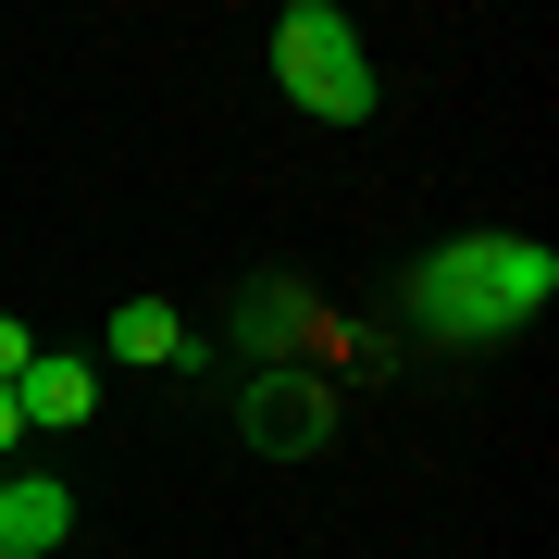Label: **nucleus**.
<instances>
[{
    "label": "nucleus",
    "mask_w": 559,
    "mask_h": 559,
    "mask_svg": "<svg viewBox=\"0 0 559 559\" xmlns=\"http://www.w3.org/2000/svg\"><path fill=\"white\" fill-rule=\"evenodd\" d=\"M399 299L423 336H448V348H510L522 323H535L559 299V249L547 237H498V224H473V237H436L399 274Z\"/></svg>",
    "instance_id": "f257e3e1"
},
{
    "label": "nucleus",
    "mask_w": 559,
    "mask_h": 559,
    "mask_svg": "<svg viewBox=\"0 0 559 559\" xmlns=\"http://www.w3.org/2000/svg\"><path fill=\"white\" fill-rule=\"evenodd\" d=\"M13 436H25V411H13V385H0V448H13Z\"/></svg>",
    "instance_id": "1a4fd4ad"
},
{
    "label": "nucleus",
    "mask_w": 559,
    "mask_h": 559,
    "mask_svg": "<svg viewBox=\"0 0 559 559\" xmlns=\"http://www.w3.org/2000/svg\"><path fill=\"white\" fill-rule=\"evenodd\" d=\"M13 411H25V436H38V423H50V436H62V423H87V411H100V360L38 348V360H25V385H13Z\"/></svg>",
    "instance_id": "39448f33"
},
{
    "label": "nucleus",
    "mask_w": 559,
    "mask_h": 559,
    "mask_svg": "<svg viewBox=\"0 0 559 559\" xmlns=\"http://www.w3.org/2000/svg\"><path fill=\"white\" fill-rule=\"evenodd\" d=\"M237 436L261 448V460H323L336 448V385L323 373H237Z\"/></svg>",
    "instance_id": "7ed1b4c3"
},
{
    "label": "nucleus",
    "mask_w": 559,
    "mask_h": 559,
    "mask_svg": "<svg viewBox=\"0 0 559 559\" xmlns=\"http://www.w3.org/2000/svg\"><path fill=\"white\" fill-rule=\"evenodd\" d=\"M62 535H75V498H62L50 473H13V485H0V559H50Z\"/></svg>",
    "instance_id": "423d86ee"
},
{
    "label": "nucleus",
    "mask_w": 559,
    "mask_h": 559,
    "mask_svg": "<svg viewBox=\"0 0 559 559\" xmlns=\"http://www.w3.org/2000/svg\"><path fill=\"white\" fill-rule=\"evenodd\" d=\"M25 360H38V336H25L13 311H0V385H25Z\"/></svg>",
    "instance_id": "6e6552de"
},
{
    "label": "nucleus",
    "mask_w": 559,
    "mask_h": 559,
    "mask_svg": "<svg viewBox=\"0 0 559 559\" xmlns=\"http://www.w3.org/2000/svg\"><path fill=\"white\" fill-rule=\"evenodd\" d=\"M274 75H286V100L311 124H360L373 112V50H360V25L336 0H286L274 13Z\"/></svg>",
    "instance_id": "f03ea898"
},
{
    "label": "nucleus",
    "mask_w": 559,
    "mask_h": 559,
    "mask_svg": "<svg viewBox=\"0 0 559 559\" xmlns=\"http://www.w3.org/2000/svg\"><path fill=\"white\" fill-rule=\"evenodd\" d=\"M311 311H323V299H311L299 274H249V286H237V348H249V373H286V360L311 348Z\"/></svg>",
    "instance_id": "20e7f679"
},
{
    "label": "nucleus",
    "mask_w": 559,
    "mask_h": 559,
    "mask_svg": "<svg viewBox=\"0 0 559 559\" xmlns=\"http://www.w3.org/2000/svg\"><path fill=\"white\" fill-rule=\"evenodd\" d=\"M100 348L138 360V373H175V360H187V311H175V299H124V311L100 323Z\"/></svg>",
    "instance_id": "0eeeda50"
}]
</instances>
